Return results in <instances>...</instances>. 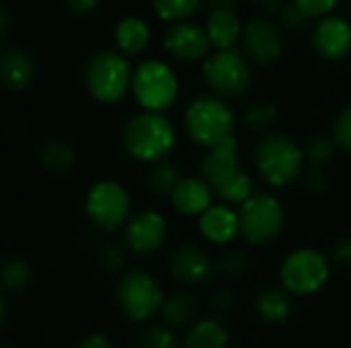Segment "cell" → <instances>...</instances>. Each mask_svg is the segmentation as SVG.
I'll use <instances>...</instances> for the list:
<instances>
[{"instance_id":"obj_7","label":"cell","mask_w":351,"mask_h":348,"mask_svg":"<svg viewBox=\"0 0 351 348\" xmlns=\"http://www.w3.org/2000/svg\"><path fill=\"white\" fill-rule=\"evenodd\" d=\"M331 275V265L325 254L315 248L294 250L280 269V281L290 295H313L321 291Z\"/></svg>"},{"instance_id":"obj_40","label":"cell","mask_w":351,"mask_h":348,"mask_svg":"<svg viewBox=\"0 0 351 348\" xmlns=\"http://www.w3.org/2000/svg\"><path fill=\"white\" fill-rule=\"evenodd\" d=\"M76 348H115L113 347V343L107 338V336H103V334H90V336H86L80 345Z\"/></svg>"},{"instance_id":"obj_2","label":"cell","mask_w":351,"mask_h":348,"mask_svg":"<svg viewBox=\"0 0 351 348\" xmlns=\"http://www.w3.org/2000/svg\"><path fill=\"white\" fill-rule=\"evenodd\" d=\"M132 66L123 53L103 49L95 53L86 66V88L99 103H119L132 88Z\"/></svg>"},{"instance_id":"obj_23","label":"cell","mask_w":351,"mask_h":348,"mask_svg":"<svg viewBox=\"0 0 351 348\" xmlns=\"http://www.w3.org/2000/svg\"><path fill=\"white\" fill-rule=\"evenodd\" d=\"M257 314L261 320L269 324L284 322L292 314V299L288 291L282 289H265L257 297Z\"/></svg>"},{"instance_id":"obj_17","label":"cell","mask_w":351,"mask_h":348,"mask_svg":"<svg viewBox=\"0 0 351 348\" xmlns=\"http://www.w3.org/2000/svg\"><path fill=\"white\" fill-rule=\"evenodd\" d=\"M199 232L212 244H230L237 236H241L239 213L226 203L212 205L199 215Z\"/></svg>"},{"instance_id":"obj_36","label":"cell","mask_w":351,"mask_h":348,"mask_svg":"<svg viewBox=\"0 0 351 348\" xmlns=\"http://www.w3.org/2000/svg\"><path fill=\"white\" fill-rule=\"evenodd\" d=\"M302 180H304V187H306L308 191H313V193H321V191H325L327 185H329V178H327L325 170H323V168H317V166H313L311 170H306V172L302 174Z\"/></svg>"},{"instance_id":"obj_44","label":"cell","mask_w":351,"mask_h":348,"mask_svg":"<svg viewBox=\"0 0 351 348\" xmlns=\"http://www.w3.org/2000/svg\"><path fill=\"white\" fill-rule=\"evenodd\" d=\"M4 318H6V304H4V297L0 295V328L4 324Z\"/></svg>"},{"instance_id":"obj_42","label":"cell","mask_w":351,"mask_h":348,"mask_svg":"<svg viewBox=\"0 0 351 348\" xmlns=\"http://www.w3.org/2000/svg\"><path fill=\"white\" fill-rule=\"evenodd\" d=\"M210 12H218V10H232L237 0H206Z\"/></svg>"},{"instance_id":"obj_1","label":"cell","mask_w":351,"mask_h":348,"mask_svg":"<svg viewBox=\"0 0 351 348\" xmlns=\"http://www.w3.org/2000/svg\"><path fill=\"white\" fill-rule=\"evenodd\" d=\"M175 142V127L162 113L144 111L140 115H134L121 131L123 150L140 162L156 164L165 160V156L173 150Z\"/></svg>"},{"instance_id":"obj_4","label":"cell","mask_w":351,"mask_h":348,"mask_svg":"<svg viewBox=\"0 0 351 348\" xmlns=\"http://www.w3.org/2000/svg\"><path fill=\"white\" fill-rule=\"evenodd\" d=\"M185 129L195 144L214 148L232 137L234 113L222 98L202 96L187 107Z\"/></svg>"},{"instance_id":"obj_35","label":"cell","mask_w":351,"mask_h":348,"mask_svg":"<svg viewBox=\"0 0 351 348\" xmlns=\"http://www.w3.org/2000/svg\"><path fill=\"white\" fill-rule=\"evenodd\" d=\"M294 4L311 18L315 16H325L329 14L337 4L339 0H294Z\"/></svg>"},{"instance_id":"obj_43","label":"cell","mask_w":351,"mask_h":348,"mask_svg":"<svg viewBox=\"0 0 351 348\" xmlns=\"http://www.w3.org/2000/svg\"><path fill=\"white\" fill-rule=\"evenodd\" d=\"M8 25H10V16H8V10L0 4V39L6 35L8 31Z\"/></svg>"},{"instance_id":"obj_41","label":"cell","mask_w":351,"mask_h":348,"mask_svg":"<svg viewBox=\"0 0 351 348\" xmlns=\"http://www.w3.org/2000/svg\"><path fill=\"white\" fill-rule=\"evenodd\" d=\"M64 4L74 14H86V12H90L97 6V0H64Z\"/></svg>"},{"instance_id":"obj_24","label":"cell","mask_w":351,"mask_h":348,"mask_svg":"<svg viewBox=\"0 0 351 348\" xmlns=\"http://www.w3.org/2000/svg\"><path fill=\"white\" fill-rule=\"evenodd\" d=\"M160 314H162V320L169 326H173V328L185 326L195 316V302L187 293H175L173 297L165 299Z\"/></svg>"},{"instance_id":"obj_34","label":"cell","mask_w":351,"mask_h":348,"mask_svg":"<svg viewBox=\"0 0 351 348\" xmlns=\"http://www.w3.org/2000/svg\"><path fill=\"white\" fill-rule=\"evenodd\" d=\"M333 142L339 150L351 154V105L346 107L333 123Z\"/></svg>"},{"instance_id":"obj_12","label":"cell","mask_w":351,"mask_h":348,"mask_svg":"<svg viewBox=\"0 0 351 348\" xmlns=\"http://www.w3.org/2000/svg\"><path fill=\"white\" fill-rule=\"evenodd\" d=\"M243 172L241 168V158H239V142L234 137L208 148L204 160H202V178L210 185L214 195L232 183L239 174Z\"/></svg>"},{"instance_id":"obj_14","label":"cell","mask_w":351,"mask_h":348,"mask_svg":"<svg viewBox=\"0 0 351 348\" xmlns=\"http://www.w3.org/2000/svg\"><path fill=\"white\" fill-rule=\"evenodd\" d=\"M167 51L181 62H197L208 55L212 43L204 27L195 23H177L165 37Z\"/></svg>"},{"instance_id":"obj_46","label":"cell","mask_w":351,"mask_h":348,"mask_svg":"<svg viewBox=\"0 0 351 348\" xmlns=\"http://www.w3.org/2000/svg\"><path fill=\"white\" fill-rule=\"evenodd\" d=\"M0 348H12L10 345H0Z\"/></svg>"},{"instance_id":"obj_27","label":"cell","mask_w":351,"mask_h":348,"mask_svg":"<svg viewBox=\"0 0 351 348\" xmlns=\"http://www.w3.org/2000/svg\"><path fill=\"white\" fill-rule=\"evenodd\" d=\"M267 12H271L276 18H278V23H280V27H284L286 31H290V33H300V31H304L308 25H311V16H306L294 2L292 4H284V6H280V4H269L267 6Z\"/></svg>"},{"instance_id":"obj_9","label":"cell","mask_w":351,"mask_h":348,"mask_svg":"<svg viewBox=\"0 0 351 348\" xmlns=\"http://www.w3.org/2000/svg\"><path fill=\"white\" fill-rule=\"evenodd\" d=\"M117 302L130 320L144 322L160 314L165 295L158 281L150 273L130 271L117 285Z\"/></svg>"},{"instance_id":"obj_32","label":"cell","mask_w":351,"mask_h":348,"mask_svg":"<svg viewBox=\"0 0 351 348\" xmlns=\"http://www.w3.org/2000/svg\"><path fill=\"white\" fill-rule=\"evenodd\" d=\"M138 348H181V345L173 334V330L162 326H152L138 336Z\"/></svg>"},{"instance_id":"obj_22","label":"cell","mask_w":351,"mask_h":348,"mask_svg":"<svg viewBox=\"0 0 351 348\" xmlns=\"http://www.w3.org/2000/svg\"><path fill=\"white\" fill-rule=\"evenodd\" d=\"M230 334L220 320L208 318L193 324L185 336V348H228Z\"/></svg>"},{"instance_id":"obj_29","label":"cell","mask_w":351,"mask_h":348,"mask_svg":"<svg viewBox=\"0 0 351 348\" xmlns=\"http://www.w3.org/2000/svg\"><path fill=\"white\" fill-rule=\"evenodd\" d=\"M199 4L202 0H152V6L160 18L177 21V23L189 18L199 8Z\"/></svg>"},{"instance_id":"obj_15","label":"cell","mask_w":351,"mask_h":348,"mask_svg":"<svg viewBox=\"0 0 351 348\" xmlns=\"http://www.w3.org/2000/svg\"><path fill=\"white\" fill-rule=\"evenodd\" d=\"M313 45L325 59H341L351 51V23L343 16H325L313 31Z\"/></svg>"},{"instance_id":"obj_19","label":"cell","mask_w":351,"mask_h":348,"mask_svg":"<svg viewBox=\"0 0 351 348\" xmlns=\"http://www.w3.org/2000/svg\"><path fill=\"white\" fill-rule=\"evenodd\" d=\"M35 76V64L29 53L16 47H8L0 53V80L4 86L21 90L31 84Z\"/></svg>"},{"instance_id":"obj_45","label":"cell","mask_w":351,"mask_h":348,"mask_svg":"<svg viewBox=\"0 0 351 348\" xmlns=\"http://www.w3.org/2000/svg\"><path fill=\"white\" fill-rule=\"evenodd\" d=\"M259 2H263V4H267V6H269V4H278L280 0H259Z\"/></svg>"},{"instance_id":"obj_25","label":"cell","mask_w":351,"mask_h":348,"mask_svg":"<svg viewBox=\"0 0 351 348\" xmlns=\"http://www.w3.org/2000/svg\"><path fill=\"white\" fill-rule=\"evenodd\" d=\"M41 164L51 172H68L74 166V150L64 142H49L41 148Z\"/></svg>"},{"instance_id":"obj_3","label":"cell","mask_w":351,"mask_h":348,"mask_svg":"<svg viewBox=\"0 0 351 348\" xmlns=\"http://www.w3.org/2000/svg\"><path fill=\"white\" fill-rule=\"evenodd\" d=\"M257 170L271 187H288L302 176L304 150L286 135H267L257 146Z\"/></svg>"},{"instance_id":"obj_20","label":"cell","mask_w":351,"mask_h":348,"mask_svg":"<svg viewBox=\"0 0 351 348\" xmlns=\"http://www.w3.org/2000/svg\"><path fill=\"white\" fill-rule=\"evenodd\" d=\"M206 33H208L210 43L218 47V51L232 49V45L237 43L241 35V21L232 10L210 12L208 23H206Z\"/></svg>"},{"instance_id":"obj_6","label":"cell","mask_w":351,"mask_h":348,"mask_svg":"<svg viewBox=\"0 0 351 348\" xmlns=\"http://www.w3.org/2000/svg\"><path fill=\"white\" fill-rule=\"evenodd\" d=\"M286 224L284 205L267 193H253L239 209V230L249 244L276 240Z\"/></svg>"},{"instance_id":"obj_37","label":"cell","mask_w":351,"mask_h":348,"mask_svg":"<svg viewBox=\"0 0 351 348\" xmlns=\"http://www.w3.org/2000/svg\"><path fill=\"white\" fill-rule=\"evenodd\" d=\"M333 263L341 269H351V238H343L333 246Z\"/></svg>"},{"instance_id":"obj_28","label":"cell","mask_w":351,"mask_h":348,"mask_svg":"<svg viewBox=\"0 0 351 348\" xmlns=\"http://www.w3.org/2000/svg\"><path fill=\"white\" fill-rule=\"evenodd\" d=\"M31 279V265L23 258H10L0 267V285L16 291L23 289Z\"/></svg>"},{"instance_id":"obj_33","label":"cell","mask_w":351,"mask_h":348,"mask_svg":"<svg viewBox=\"0 0 351 348\" xmlns=\"http://www.w3.org/2000/svg\"><path fill=\"white\" fill-rule=\"evenodd\" d=\"M251 267V260L245 252H228L216 263V273H222L226 277H243Z\"/></svg>"},{"instance_id":"obj_11","label":"cell","mask_w":351,"mask_h":348,"mask_svg":"<svg viewBox=\"0 0 351 348\" xmlns=\"http://www.w3.org/2000/svg\"><path fill=\"white\" fill-rule=\"evenodd\" d=\"M243 49L249 62L259 66L274 64L284 51V39L280 29L267 18H251L243 27Z\"/></svg>"},{"instance_id":"obj_30","label":"cell","mask_w":351,"mask_h":348,"mask_svg":"<svg viewBox=\"0 0 351 348\" xmlns=\"http://www.w3.org/2000/svg\"><path fill=\"white\" fill-rule=\"evenodd\" d=\"M278 121V109L271 103H255L245 113V125L255 131H265Z\"/></svg>"},{"instance_id":"obj_38","label":"cell","mask_w":351,"mask_h":348,"mask_svg":"<svg viewBox=\"0 0 351 348\" xmlns=\"http://www.w3.org/2000/svg\"><path fill=\"white\" fill-rule=\"evenodd\" d=\"M234 308V299H232V293L230 291H218L214 297H212V310L218 314V316H226L230 310Z\"/></svg>"},{"instance_id":"obj_18","label":"cell","mask_w":351,"mask_h":348,"mask_svg":"<svg viewBox=\"0 0 351 348\" xmlns=\"http://www.w3.org/2000/svg\"><path fill=\"white\" fill-rule=\"evenodd\" d=\"M212 199H214V191L210 189V185L204 178H197V176L181 178V183L177 185V189L171 195L173 207L179 213L197 215V217L206 209L212 207Z\"/></svg>"},{"instance_id":"obj_21","label":"cell","mask_w":351,"mask_h":348,"mask_svg":"<svg viewBox=\"0 0 351 348\" xmlns=\"http://www.w3.org/2000/svg\"><path fill=\"white\" fill-rule=\"evenodd\" d=\"M150 41V29L140 16H125L115 27V43L123 55H136L146 49Z\"/></svg>"},{"instance_id":"obj_31","label":"cell","mask_w":351,"mask_h":348,"mask_svg":"<svg viewBox=\"0 0 351 348\" xmlns=\"http://www.w3.org/2000/svg\"><path fill=\"white\" fill-rule=\"evenodd\" d=\"M335 150H337V146H335L333 137L319 135V137H313V139L308 142V146L304 148V158H306L313 166L323 168L325 164L331 162V158L335 156Z\"/></svg>"},{"instance_id":"obj_47","label":"cell","mask_w":351,"mask_h":348,"mask_svg":"<svg viewBox=\"0 0 351 348\" xmlns=\"http://www.w3.org/2000/svg\"><path fill=\"white\" fill-rule=\"evenodd\" d=\"M350 2H351V0H350Z\"/></svg>"},{"instance_id":"obj_13","label":"cell","mask_w":351,"mask_h":348,"mask_svg":"<svg viewBox=\"0 0 351 348\" xmlns=\"http://www.w3.org/2000/svg\"><path fill=\"white\" fill-rule=\"evenodd\" d=\"M167 240V219L156 211L136 213L125 224V246L136 254H152Z\"/></svg>"},{"instance_id":"obj_8","label":"cell","mask_w":351,"mask_h":348,"mask_svg":"<svg viewBox=\"0 0 351 348\" xmlns=\"http://www.w3.org/2000/svg\"><path fill=\"white\" fill-rule=\"evenodd\" d=\"M204 80L218 98H234L247 92L251 84V64L237 49H222L204 62Z\"/></svg>"},{"instance_id":"obj_16","label":"cell","mask_w":351,"mask_h":348,"mask_svg":"<svg viewBox=\"0 0 351 348\" xmlns=\"http://www.w3.org/2000/svg\"><path fill=\"white\" fill-rule=\"evenodd\" d=\"M171 273L185 285H202L214 277L216 263L199 246H181L171 258Z\"/></svg>"},{"instance_id":"obj_5","label":"cell","mask_w":351,"mask_h":348,"mask_svg":"<svg viewBox=\"0 0 351 348\" xmlns=\"http://www.w3.org/2000/svg\"><path fill=\"white\" fill-rule=\"evenodd\" d=\"M132 92L142 109L148 113H162L177 101L179 82L171 66L160 59H148L134 72Z\"/></svg>"},{"instance_id":"obj_10","label":"cell","mask_w":351,"mask_h":348,"mask_svg":"<svg viewBox=\"0 0 351 348\" xmlns=\"http://www.w3.org/2000/svg\"><path fill=\"white\" fill-rule=\"evenodd\" d=\"M84 209L93 226L103 232H115L130 217V195L115 180H101L90 187Z\"/></svg>"},{"instance_id":"obj_39","label":"cell","mask_w":351,"mask_h":348,"mask_svg":"<svg viewBox=\"0 0 351 348\" xmlns=\"http://www.w3.org/2000/svg\"><path fill=\"white\" fill-rule=\"evenodd\" d=\"M101 260H103V265L107 267V269H119L121 267V263H123V256L119 254V250L115 248V246H105V250H103V254H101Z\"/></svg>"},{"instance_id":"obj_26","label":"cell","mask_w":351,"mask_h":348,"mask_svg":"<svg viewBox=\"0 0 351 348\" xmlns=\"http://www.w3.org/2000/svg\"><path fill=\"white\" fill-rule=\"evenodd\" d=\"M181 172L177 168V164L173 162H167V160H160L152 166L150 174H148V180H150V187L154 193L158 195H173V191L177 189V185L181 183Z\"/></svg>"}]
</instances>
